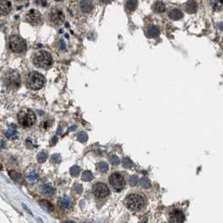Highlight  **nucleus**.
Segmentation results:
<instances>
[{
	"instance_id": "f257e3e1",
	"label": "nucleus",
	"mask_w": 223,
	"mask_h": 223,
	"mask_svg": "<svg viewBox=\"0 0 223 223\" xmlns=\"http://www.w3.org/2000/svg\"><path fill=\"white\" fill-rule=\"evenodd\" d=\"M33 62L35 66L39 68L47 69L52 65V56L49 52L41 50L35 53L33 57Z\"/></svg>"
},
{
	"instance_id": "f03ea898",
	"label": "nucleus",
	"mask_w": 223,
	"mask_h": 223,
	"mask_svg": "<svg viewBox=\"0 0 223 223\" xmlns=\"http://www.w3.org/2000/svg\"><path fill=\"white\" fill-rule=\"evenodd\" d=\"M36 120V117L34 112L30 109H22L18 114V123L23 128H29L34 125Z\"/></svg>"
},
{
	"instance_id": "7ed1b4c3",
	"label": "nucleus",
	"mask_w": 223,
	"mask_h": 223,
	"mask_svg": "<svg viewBox=\"0 0 223 223\" xmlns=\"http://www.w3.org/2000/svg\"><path fill=\"white\" fill-rule=\"evenodd\" d=\"M45 77L37 71L29 73L27 78V86L32 90H39L45 85Z\"/></svg>"
},
{
	"instance_id": "20e7f679",
	"label": "nucleus",
	"mask_w": 223,
	"mask_h": 223,
	"mask_svg": "<svg viewBox=\"0 0 223 223\" xmlns=\"http://www.w3.org/2000/svg\"><path fill=\"white\" fill-rule=\"evenodd\" d=\"M4 84L8 87L12 89H17L20 87V76L16 71L12 70L10 72H8L4 76Z\"/></svg>"
},
{
	"instance_id": "39448f33",
	"label": "nucleus",
	"mask_w": 223,
	"mask_h": 223,
	"mask_svg": "<svg viewBox=\"0 0 223 223\" xmlns=\"http://www.w3.org/2000/svg\"><path fill=\"white\" fill-rule=\"evenodd\" d=\"M9 48L13 52L21 53L26 50V43L21 37L13 35L9 39Z\"/></svg>"
},
{
	"instance_id": "423d86ee",
	"label": "nucleus",
	"mask_w": 223,
	"mask_h": 223,
	"mask_svg": "<svg viewBox=\"0 0 223 223\" xmlns=\"http://www.w3.org/2000/svg\"><path fill=\"white\" fill-rule=\"evenodd\" d=\"M143 199L138 195H131L126 199V205L131 210H139L143 206Z\"/></svg>"
},
{
	"instance_id": "0eeeda50",
	"label": "nucleus",
	"mask_w": 223,
	"mask_h": 223,
	"mask_svg": "<svg viewBox=\"0 0 223 223\" xmlns=\"http://www.w3.org/2000/svg\"><path fill=\"white\" fill-rule=\"evenodd\" d=\"M109 182H110L112 186L117 191L122 190L125 185L123 177L120 174H117V173H113L109 177Z\"/></svg>"
},
{
	"instance_id": "6e6552de",
	"label": "nucleus",
	"mask_w": 223,
	"mask_h": 223,
	"mask_svg": "<svg viewBox=\"0 0 223 223\" xmlns=\"http://www.w3.org/2000/svg\"><path fill=\"white\" fill-rule=\"evenodd\" d=\"M92 190H93L94 195L98 197V198H103L107 196L110 191L108 187L105 184L103 183H97L95 184L92 187Z\"/></svg>"
},
{
	"instance_id": "1a4fd4ad",
	"label": "nucleus",
	"mask_w": 223,
	"mask_h": 223,
	"mask_svg": "<svg viewBox=\"0 0 223 223\" xmlns=\"http://www.w3.org/2000/svg\"><path fill=\"white\" fill-rule=\"evenodd\" d=\"M26 20L34 25L40 23L41 21V15L40 12L35 9H30L26 14Z\"/></svg>"
},
{
	"instance_id": "9d476101",
	"label": "nucleus",
	"mask_w": 223,
	"mask_h": 223,
	"mask_svg": "<svg viewBox=\"0 0 223 223\" xmlns=\"http://www.w3.org/2000/svg\"><path fill=\"white\" fill-rule=\"evenodd\" d=\"M185 221V215L181 211L175 210L170 214V223H183Z\"/></svg>"
},
{
	"instance_id": "9b49d317",
	"label": "nucleus",
	"mask_w": 223,
	"mask_h": 223,
	"mask_svg": "<svg viewBox=\"0 0 223 223\" xmlns=\"http://www.w3.org/2000/svg\"><path fill=\"white\" fill-rule=\"evenodd\" d=\"M50 20L52 21L53 23H55V24H59V23H61L64 21L65 16L64 14H63V13L60 11V10L54 9L50 13Z\"/></svg>"
},
{
	"instance_id": "f8f14e48",
	"label": "nucleus",
	"mask_w": 223,
	"mask_h": 223,
	"mask_svg": "<svg viewBox=\"0 0 223 223\" xmlns=\"http://www.w3.org/2000/svg\"><path fill=\"white\" fill-rule=\"evenodd\" d=\"M58 204L60 207L63 210H69L72 206V200L68 196H63L59 199Z\"/></svg>"
},
{
	"instance_id": "ddd939ff",
	"label": "nucleus",
	"mask_w": 223,
	"mask_h": 223,
	"mask_svg": "<svg viewBox=\"0 0 223 223\" xmlns=\"http://www.w3.org/2000/svg\"><path fill=\"white\" fill-rule=\"evenodd\" d=\"M11 10L10 1H0V14L6 15Z\"/></svg>"
},
{
	"instance_id": "4468645a",
	"label": "nucleus",
	"mask_w": 223,
	"mask_h": 223,
	"mask_svg": "<svg viewBox=\"0 0 223 223\" xmlns=\"http://www.w3.org/2000/svg\"><path fill=\"white\" fill-rule=\"evenodd\" d=\"M169 17L173 20H179L183 18V13L178 9H173L169 13Z\"/></svg>"
},
{
	"instance_id": "2eb2a0df",
	"label": "nucleus",
	"mask_w": 223,
	"mask_h": 223,
	"mask_svg": "<svg viewBox=\"0 0 223 223\" xmlns=\"http://www.w3.org/2000/svg\"><path fill=\"white\" fill-rule=\"evenodd\" d=\"M41 193L47 196H52L55 194V189L50 185H44L41 187Z\"/></svg>"
},
{
	"instance_id": "dca6fc26",
	"label": "nucleus",
	"mask_w": 223,
	"mask_h": 223,
	"mask_svg": "<svg viewBox=\"0 0 223 223\" xmlns=\"http://www.w3.org/2000/svg\"><path fill=\"white\" fill-rule=\"evenodd\" d=\"M80 5H81V9L83 13H90L92 9V2L89 1H81L80 2Z\"/></svg>"
},
{
	"instance_id": "f3484780",
	"label": "nucleus",
	"mask_w": 223,
	"mask_h": 223,
	"mask_svg": "<svg viewBox=\"0 0 223 223\" xmlns=\"http://www.w3.org/2000/svg\"><path fill=\"white\" fill-rule=\"evenodd\" d=\"M185 6V10L189 13H194L197 10V4L195 1H188Z\"/></svg>"
},
{
	"instance_id": "a211bd4d",
	"label": "nucleus",
	"mask_w": 223,
	"mask_h": 223,
	"mask_svg": "<svg viewBox=\"0 0 223 223\" xmlns=\"http://www.w3.org/2000/svg\"><path fill=\"white\" fill-rule=\"evenodd\" d=\"M153 10L157 13H162L165 11V4L162 2H155L153 5Z\"/></svg>"
},
{
	"instance_id": "6ab92c4d",
	"label": "nucleus",
	"mask_w": 223,
	"mask_h": 223,
	"mask_svg": "<svg viewBox=\"0 0 223 223\" xmlns=\"http://www.w3.org/2000/svg\"><path fill=\"white\" fill-rule=\"evenodd\" d=\"M5 135L8 138H15L18 135L16 127H15L14 125H13H13L10 126L9 129H8V131L5 133Z\"/></svg>"
},
{
	"instance_id": "aec40b11",
	"label": "nucleus",
	"mask_w": 223,
	"mask_h": 223,
	"mask_svg": "<svg viewBox=\"0 0 223 223\" xmlns=\"http://www.w3.org/2000/svg\"><path fill=\"white\" fill-rule=\"evenodd\" d=\"M40 205H41V207L46 211H52L54 210V205L46 200H41L40 201Z\"/></svg>"
},
{
	"instance_id": "412c9836",
	"label": "nucleus",
	"mask_w": 223,
	"mask_h": 223,
	"mask_svg": "<svg viewBox=\"0 0 223 223\" xmlns=\"http://www.w3.org/2000/svg\"><path fill=\"white\" fill-rule=\"evenodd\" d=\"M148 35L150 37H156L159 35V29L155 25H151L148 28Z\"/></svg>"
},
{
	"instance_id": "4be33fe9",
	"label": "nucleus",
	"mask_w": 223,
	"mask_h": 223,
	"mask_svg": "<svg viewBox=\"0 0 223 223\" xmlns=\"http://www.w3.org/2000/svg\"><path fill=\"white\" fill-rule=\"evenodd\" d=\"M9 176H10V178H11L12 180H14V181L20 182L23 180V177H22V175H21L20 174H18L16 171H14V170H10V171H9Z\"/></svg>"
},
{
	"instance_id": "5701e85b",
	"label": "nucleus",
	"mask_w": 223,
	"mask_h": 223,
	"mask_svg": "<svg viewBox=\"0 0 223 223\" xmlns=\"http://www.w3.org/2000/svg\"><path fill=\"white\" fill-rule=\"evenodd\" d=\"M93 179V175L91 171H84L82 174V180L85 181H90Z\"/></svg>"
},
{
	"instance_id": "b1692460",
	"label": "nucleus",
	"mask_w": 223,
	"mask_h": 223,
	"mask_svg": "<svg viewBox=\"0 0 223 223\" xmlns=\"http://www.w3.org/2000/svg\"><path fill=\"white\" fill-rule=\"evenodd\" d=\"M138 5V2L137 1H128L126 4V7L129 9V11H134L136 9Z\"/></svg>"
},
{
	"instance_id": "393cba45",
	"label": "nucleus",
	"mask_w": 223,
	"mask_h": 223,
	"mask_svg": "<svg viewBox=\"0 0 223 223\" xmlns=\"http://www.w3.org/2000/svg\"><path fill=\"white\" fill-rule=\"evenodd\" d=\"M97 169L99 171L102 172V173H106L108 170V164L105 163V162H100L97 165Z\"/></svg>"
},
{
	"instance_id": "a878e982",
	"label": "nucleus",
	"mask_w": 223,
	"mask_h": 223,
	"mask_svg": "<svg viewBox=\"0 0 223 223\" xmlns=\"http://www.w3.org/2000/svg\"><path fill=\"white\" fill-rule=\"evenodd\" d=\"M211 4L215 10H221L222 8V1H211Z\"/></svg>"
},
{
	"instance_id": "bb28decb",
	"label": "nucleus",
	"mask_w": 223,
	"mask_h": 223,
	"mask_svg": "<svg viewBox=\"0 0 223 223\" xmlns=\"http://www.w3.org/2000/svg\"><path fill=\"white\" fill-rule=\"evenodd\" d=\"M47 159V153L45 152H40L37 155V160L39 163H44Z\"/></svg>"
},
{
	"instance_id": "cd10ccee",
	"label": "nucleus",
	"mask_w": 223,
	"mask_h": 223,
	"mask_svg": "<svg viewBox=\"0 0 223 223\" xmlns=\"http://www.w3.org/2000/svg\"><path fill=\"white\" fill-rule=\"evenodd\" d=\"M77 139L80 141L81 143H86L88 139V136L86 133L81 132L77 134Z\"/></svg>"
},
{
	"instance_id": "c85d7f7f",
	"label": "nucleus",
	"mask_w": 223,
	"mask_h": 223,
	"mask_svg": "<svg viewBox=\"0 0 223 223\" xmlns=\"http://www.w3.org/2000/svg\"><path fill=\"white\" fill-rule=\"evenodd\" d=\"M134 165V163L131 161V159L129 158H124L123 159V166L126 169H130Z\"/></svg>"
},
{
	"instance_id": "c756f323",
	"label": "nucleus",
	"mask_w": 223,
	"mask_h": 223,
	"mask_svg": "<svg viewBox=\"0 0 223 223\" xmlns=\"http://www.w3.org/2000/svg\"><path fill=\"white\" fill-rule=\"evenodd\" d=\"M28 180L31 183L36 182L37 180H38V174L35 171H32L31 173H29V175H28Z\"/></svg>"
},
{
	"instance_id": "7c9ffc66",
	"label": "nucleus",
	"mask_w": 223,
	"mask_h": 223,
	"mask_svg": "<svg viewBox=\"0 0 223 223\" xmlns=\"http://www.w3.org/2000/svg\"><path fill=\"white\" fill-rule=\"evenodd\" d=\"M70 175H71V176L76 177V176L79 175V173H80V168H79L78 166H72V167L70 168Z\"/></svg>"
},
{
	"instance_id": "2f4dec72",
	"label": "nucleus",
	"mask_w": 223,
	"mask_h": 223,
	"mask_svg": "<svg viewBox=\"0 0 223 223\" xmlns=\"http://www.w3.org/2000/svg\"><path fill=\"white\" fill-rule=\"evenodd\" d=\"M109 160H110L111 164H113V165H117V164L120 163V159H119V158H118L117 156H116V155H112V156H110Z\"/></svg>"
},
{
	"instance_id": "473e14b6",
	"label": "nucleus",
	"mask_w": 223,
	"mask_h": 223,
	"mask_svg": "<svg viewBox=\"0 0 223 223\" xmlns=\"http://www.w3.org/2000/svg\"><path fill=\"white\" fill-rule=\"evenodd\" d=\"M140 185L141 186H143V188H148L149 187V185H150V182L148 180V179H147V178H143V179H141L140 180Z\"/></svg>"
},
{
	"instance_id": "72a5a7b5",
	"label": "nucleus",
	"mask_w": 223,
	"mask_h": 223,
	"mask_svg": "<svg viewBox=\"0 0 223 223\" xmlns=\"http://www.w3.org/2000/svg\"><path fill=\"white\" fill-rule=\"evenodd\" d=\"M137 183H138V177L135 175L130 176V178H129V185H132V186H134V185H137Z\"/></svg>"
},
{
	"instance_id": "f704fd0d",
	"label": "nucleus",
	"mask_w": 223,
	"mask_h": 223,
	"mask_svg": "<svg viewBox=\"0 0 223 223\" xmlns=\"http://www.w3.org/2000/svg\"><path fill=\"white\" fill-rule=\"evenodd\" d=\"M51 159H52L54 163H60L61 161V157H60V153H55L52 155Z\"/></svg>"
},
{
	"instance_id": "c9c22d12",
	"label": "nucleus",
	"mask_w": 223,
	"mask_h": 223,
	"mask_svg": "<svg viewBox=\"0 0 223 223\" xmlns=\"http://www.w3.org/2000/svg\"><path fill=\"white\" fill-rule=\"evenodd\" d=\"M82 186L80 185V184H76L75 186H74V190L76 191L77 194H81L82 192Z\"/></svg>"
},
{
	"instance_id": "e433bc0d",
	"label": "nucleus",
	"mask_w": 223,
	"mask_h": 223,
	"mask_svg": "<svg viewBox=\"0 0 223 223\" xmlns=\"http://www.w3.org/2000/svg\"><path fill=\"white\" fill-rule=\"evenodd\" d=\"M25 143H26V147H27L28 148H34V144H33L32 141L30 140V139H26Z\"/></svg>"
},
{
	"instance_id": "4c0bfd02",
	"label": "nucleus",
	"mask_w": 223,
	"mask_h": 223,
	"mask_svg": "<svg viewBox=\"0 0 223 223\" xmlns=\"http://www.w3.org/2000/svg\"><path fill=\"white\" fill-rule=\"evenodd\" d=\"M60 48L61 50H65V41L63 40H60Z\"/></svg>"
},
{
	"instance_id": "58836bf2",
	"label": "nucleus",
	"mask_w": 223,
	"mask_h": 223,
	"mask_svg": "<svg viewBox=\"0 0 223 223\" xmlns=\"http://www.w3.org/2000/svg\"><path fill=\"white\" fill-rule=\"evenodd\" d=\"M23 205V208H24V210H25V211H28V212H29L30 215H32V212L29 211V208H28V207H27V206H26V205H24V204H23V205Z\"/></svg>"
},
{
	"instance_id": "ea45409f",
	"label": "nucleus",
	"mask_w": 223,
	"mask_h": 223,
	"mask_svg": "<svg viewBox=\"0 0 223 223\" xmlns=\"http://www.w3.org/2000/svg\"><path fill=\"white\" fill-rule=\"evenodd\" d=\"M76 129V125H73V126H71L70 127L69 129H68V132H71V131H74L75 129Z\"/></svg>"
},
{
	"instance_id": "a19ab883",
	"label": "nucleus",
	"mask_w": 223,
	"mask_h": 223,
	"mask_svg": "<svg viewBox=\"0 0 223 223\" xmlns=\"http://www.w3.org/2000/svg\"><path fill=\"white\" fill-rule=\"evenodd\" d=\"M56 142H57V138L55 136V137H53L52 138V140H51V144H55Z\"/></svg>"
},
{
	"instance_id": "79ce46f5",
	"label": "nucleus",
	"mask_w": 223,
	"mask_h": 223,
	"mask_svg": "<svg viewBox=\"0 0 223 223\" xmlns=\"http://www.w3.org/2000/svg\"><path fill=\"white\" fill-rule=\"evenodd\" d=\"M4 147V142L3 140H0V148H3Z\"/></svg>"
},
{
	"instance_id": "37998d69",
	"label": "nucleus",
	"mask_w": 223,
	"mask_h": 223,
	"mask_svg": "<svg viewBox=\"0 0 223 223\" xmlns=\"http://www.w3.org/2000/svg\"><path fill=\"white\" fill-rule=\"evenodd\" d=\"M60 128H59L58 131H57V134H60Z\"/></svg>"
},
{
	"instance_id": "c03bdc74",
	"label": "nucleus",
	"mask_w": 223,
	"mask_h": 223,
	"mask_svg": "<svg viewBox=\"0 0 223 223\" xmlns=\"http://www.w3.org/2000/svg\"><path fill=\"white\" fill-rule=\"evenodd\" d=\"M65 223H74V222H66Z\"/></svg>"
},
{
	"instance_id": "a18cd8bd",
	"label": "nucleus",
	"mask_w": 223,
	"mask_h": 223,
	"mask_svg": "<svg viewBox=\"0 0 223 223\" xmlns=\"http://www.w3.org/2000/svg\"><path fill=\"white\" fill-rule=\"evenodd\" d=\"M99 223H103V222H99Z\"/></svg>"
}]
</instances>
